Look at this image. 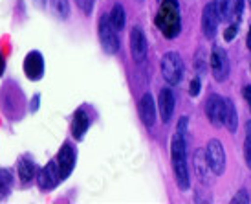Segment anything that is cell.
Segmentation results:
<instances>
[{
    "mask_svg": "<svg viewBox=\"0 0 251 204\" xmlns=\"http://www.w3.org/2000/svg\"><path fill=\"white\" fill-rule=\"evenodd\" d=\"M4 74V56L0 54V76Z\"/></svg>",
    "mask_w": 251,
    "mask_h": 204,
    "instance_id": "34",
    "label": "cell"
},
{
    "mask_svg": "<svg viewBox=\"0 0 251 204\" xmlns=\"http://www.w3.org/2000/svg\"><path fill=\"white\" fill-rule=\"evenodd\" d=\"M205 155H207V162L209 168L215 175H222L226 171V151L220 140H209L207 147H205Z\"/></svg>",
    "mask_w": 251,
    "mask_h": 204,
    "instance_id": "4",
    "label": "cell"
},
{
    "mask_svg": "<svg viewBox=\"0 0 251 204\" xmlns=\"http://www.w3.org/2000/svg\"><path fill=\"white\" fill-rule=\"evenodd\" d=\"M59 180H61V173H59L57 160H50L39 171V176H37V182H39L41 190H53L57 184H59Z\"/></svg>",
    "mask_w": 251,
    "mask_h": 204,
    "instance_id": "7",
    "label": "cell"
},
{
    "mask_svg": "<svg viewBox=\"0 0 251 204\" xmlns=\"http://www.w3.org/2000/svg\"><path fill=\"white\" fill-rule=\"evenodd\" d=\"M244 158L248 168L251 169V120L246 123V142H244Z\"/></svg>",
    "mask_w": 251,
    "mask_h": 204,
    "instance_id": "23",
    "label": "cell"
},
{
    "mask_svg": "<svg viewBox=\"0 0 251 204\" xmlns=\"http://www.w3.org/2000/svg\"><path fill=\"white\" fill-rule=\"evenodd\" d=\"M237 33H238V22H235V24H231L229 28L224 31V39L226 41H233L237 37Z\"/></svg>",
    "mask_w": 251,
    "mask_h": 204,
    "instance_id": "28",
    "label": "cell"
},
{
    "mask_svg": "<svg viewBox=\"0 0 251 204\" xmlns=\"http://www.w3.org/2000/svg\"><path fill=\"white\" fill-rule=\"evenodd\" d=\"M218 15H216V9H215V4L209 2V4H205L202 11V31L205 39H215L216 35V29H218Z\"/></svg>",
    "mask_w": 251,
    "mask_h": 204,
    "instance_id": "11",
    "label": "cell"
},
{
    "mask_svg": "<svg viewBox=\"0 0 251 204\" xmlns=\"http://www.w3.org/2000/svg\"><path fill=\"white\" fill-rule=\"evenodd\" d=\"M246 46L251 52V26H250V31H248V37H246Z\"/></svg>",
    "mask_w": 251,
    "mask_h": 204,
    "instance_id": "33",
    "label": "cell"
},
{
    "mask_svg": "<svg viewBox=\"0 0 251 204\" xmlns=\"http://www.w3.org/2000/svg\"><path fill=\"white\" fill-rule=\"evenodd\" d=\"M160 17L163 19V24H161V29L167 37H175L178 35L180 31V22H178V4L176 2H171V6H165L163 11L160 13Z\"/></svg>",
    "mask_w": 251,
    "mask_h": 204,
    "instance_id": "8",
    "label": "cell"
},
{
    "mask_svg": "<svg viewBox=\"0 0 251 204\" xmlns=\"http://www.w3.org/2000/svg\"><path fill=\"white\" fill-rule=\"evenodd\" d=\"M50 2H51L53 13L59 19H68V15H70V4H68V0H50Z\"/></svg>",
    "mask_w": 251,
    "mask_h": 204,
    "instance_id": "22",
    "label": "cell"
},
{
    "mask_svg": "<svg viewBox=\"0 0 251 204\" xmlns=\"http://www.w3.org/2000/svg\"><path fill=\"white\" fill-rule=\"evenodd\" d=\"M138 113H140L143 125L147 127L154 125V121H156V105H154V99L151 92H147V94L141 96L140 103H138Z\"/></svg>",
    "mask_w": 251,
    "mask_h": 204,
    "instance_id": "12",
    "label": "cell"
},
{
    "mask_svg": "<svg viewBox=\"0 0 251 204\" xmlns=\"http://www.w3.org/2000/svg\"><path fill=\"white\" fill-rule=\"evenodd\" d=\"M39 99H41V96H39V94H37V96H33V99H31V103H33V105H31V113H35L37 109H39Z\"/></svg>",
    "mask_w": 251,
    "mask_h": 204,
    "instance_id": "32",
    "label": "cell"
},
{
    "mask_svg": "<svg viewBox=\"0 0 251 204\" xmlns=\"http://www.w3.org/2000/svg\"><path fill=\"white\" fill-rule=\"evenodd\" d=\"M171 160H173V171L175 178L181 191L191 188V175L187 168V142L180 134H175L171 140Z\"/></svg>",
    "mask_w": 251,
    "mask_h": 204,
    "instance_id": "1",
    "label": "cell"
},
{
    "mask_svg": "<svg viewBox=\"0 0 251 204\" xmlns=\"http://www.w3.org/2000/svg\"><path fill=\"white\" fill-rule=\"evenodd\" d=\"M88 125H90L88 116L84 114L83 109H79L75 114V118H74V133H75L77 138H83V133L88 129Z\"/></svg>",
    "mask_w": 251,
    "mask_h": 204,
    "instance_id": "19",
    "label": "cell"
},
{
    "mask_svg": "<svg viewBox=\"0 0 251 204\" xmlns=\"http://www.w3.org/2000/svg\"><path fill=\"white\" fill-rule=\"evenodd\" d=\"M224 125L229 129L231 133H235L237 131V125H238V114H237V109H235V103L231 101V99L226 98V114H224Z\"/></svg>",
    "mask_w": 251,
    "mask_h": 204,
    "instance_id": "17",
    "label": "cell"
},
{
    "mask_svg": "<svg viewBox=\"0 0 251 204\" xmlns=\"http://www.w3.org/2000/svg\"><path fill=\"white\" fill-rule=\"evenodd\" d=\"M242 96H244L246 103H248V105H250V109H251V85H248V87H244V88H242Z\"/></svg>",
    "mask_w": 251,
    "mask_h": 204,
    "instance_id": "31",
    "label": "cell"
},
{
    "mask_svg": "<svg viewBox=\"0 0 251 204\" xmlns=\"http://www.w3.org/2000/svg\"><path fill=\"white\" fill-rule=\"evenodd\" d=\"M19 176H21L22 184H28L35 178V162L31 158L22 156L19 160Z\"/></svg>",
    "mask_w": 251,
    "mask_h": 204,
    "instance_id": "16",
    "label": "cell"
},
{
    "mask_svg": "<svg viewBox=\"0 0 251 204\" xmlns=\"http://www.w3.org/2000/svg\"><path fill=\"white\" fill-rule=\"evenodd\" d=\"M99 41H101V48L105 50V54L108 56H114L119 52L118 33L108 21V15H101V19H99Z\"/></svg>",
    "mask_w": 251,
    "mask_h": 204,
    "instance_id": "3",
    "label": "cell"
},
{
    "mask_svg": "<svg viewBox=\"0 0 251 204\" xmlns=\"http://www.w3.org/2000/svg\"><path fill=\"white\" fill-rule=\"evenodd\" d=\"M189 94H191L193 98L200 94V79H198V78H195L193 81H191V87H189Z\"/></svg>",
    "mask_w": 251,
    "mask_h": 204,
    "instance_id": "30",
    "label": "cell"
},
{
    "mask_svg": "<svg viewBox=\"0 0 251 204\" xmlns=\"http://www.w3.org/2000/svg\"><path fill=\"white\" fill-rule=\"evenodd\" d=\"M250 7H251V0H250Z\"/></svg>",
    "mask_w": 251,
    "mask_h": 204,
    "instance_id": "36",
    "label": "cell"
},
{
    "mask_svg": "<svg viewBox=\"0 0 251 204\" xmlns=\"http://www.w3.org/2000/svg\"><path fill=\"white\" fill-rule=\"evenodd\" d=\"M187 125H189V118L187 116H181L180 121H178V127H176V134H180L185 142H187Z\"/></svg>",
    "mask_w": 251,
    "mask_h": 204,
    "instance_id": "25",
    "label": "cell"
},
{
    "mask_svg": "<svg viewBox=\"0 0 251 204\" xmlns=\"http://www.w3.org/2000/svg\"><path fill=\"white\" fill-rule=\"evenodd\" d=\"M11 184H13V176L9 173V169H0V197H6L11 191Z\"/></svg>",
    "mask_w": 251,
    "mask_h": 204,
    "instance_id": "21",
    "label": "cell"
},
{
    "mask_svg": "<svg viewBox=\"0 0 251 204\" xmlns=\"http://www.w3.org/2000/svg\"><path fill=\"white\" fill-rule=\"evenodd\" d=\"M37 2H39V4H44V2H46V0H37Z\"/></svg>",
    "mask_w": 251,
    "mask_h": 204,
    "instance_id": "35",
    "label": "cell"
},
{
    "mask_svg": "<svg viewBox=\"0 0 251 204\" xmlns=\"http://www.w3.org/2000/svg\"><path fill=\"white\" fill-rule=\"evenodd\" d=\"M205 114L209 118L211 125H224V114H226V98L218 94H211L205 101Z\"/></svg>",
    "mask_w": 251,
    "mask_h": 204,
    "instance_id": "6",
    "label": "cell"
},
{
    "mask_svg": "<svg viewBox=\"0 0 251 204\" xmlns=\"http://www.w3.org/2000/svg\"><path fill=\"white\" fill-rule=\"evenodd\" d=\"M147 50H149V44H147V37L143 33V29L140 26H134L132 31H130V52H132V57L136 63L145 61Z\"/></svg>",
    "mask_w": 251,
    "mask_h": 204,
    "instance_id": "10",
    "label": "cell"
},
{
    "mask_svg": "<svg viewBox=\"0 0 251 204\" xmlns=\"http://www.w3.org/2000/svg\"><path fill=\"white\" fill-rule=\"evenodd\" d=\"M77 7L83 11L84 15H90L92 9H94V4H96V0H75Z\"/></svg>",
    "mask_w": 251,
    "mask_h": 204,
    "instance_id": "26",
    "label": "cell"
},
{
    "mask_svg": "<svg viewBox=\"0 0 251 204\" xmlns=\"http://www.w3.org/2000/svg\"><path fill=\"white\" fill-rule=\"evenodd\" d=\"M193 166H195V171L198 178L202 180V182H207V176H209V162H207V155H205V149L200 147L195 151V155H193Z\"/></svg>",
    "mask_w": 251,
    "mask_h": 204,
    "instance_id": "14",
    "label": "cell"
},
{
    "mask_svg": "<svg viewBox=\"0 0 251 204\" xmlns=\"http://www.w3.org/2000/svg\"><path fill=\"white\" fill-rule=\"evenodd\" d=\"M108 21L114 26V29H118V31L125 28V9H123L121 4H116V6L112 7L110 15H108Z\"/></svg>",
    "mask_w": 251,
    "mask_h": 204,
    "instance_id": "18",
    "label": "cell"
},
{
    "mask_svg": "<svg viewBox=\"0 0 251 204\" xmlns=\"http://www.w3.org/2000/svg\"><path fill=\"white\" fill-rule=\"evenodd\" d=\"M211 70L216 81H226L229 76V57L220 46H213L211 50Z\"/></svg>",
    "mask_w": 251,
    "mask_h": 204,
    "instance_id": "5",
    "label": "cell"
},
{
    "mask_svg": "<svg viewBox=\"0 0 251 204\" xmlns=\"http://www.w3.org/2000/svg\"><path fill=\"white\" fill-rule=\"evenodd\" d=\"M57 166H59L61 180L66 178L74 171V166H75V149L72 147L70 142H64V146L59 151V155H57Z\"/></svg>",
    "mask_w": 251,
    "mask_h": 204,
    "instance_id": "9",
    "label": "cell"
},
{
    "mask_svg": "<svg viewBox=\"0 0 251 204\" xmlns=\"http://www.w3.org/2000/svg\"><path fill=\"white\" fill-rule=\"evenodd\" d=\"M161 74L169 85H178L183 78V61L180 54L167 52L161 57Z\"/></svg>",
    "mask_w": 251,
    "mask_h": 204,
    "instance_id": "2",
    "label": "cell"
},
{
    "mask_svg": "<svg viewBox=\"0 0 251 204\" xmlns=\"http://www.w3.org/2000/svg\"><path fill=\"white\" fill-rule=\"evenodd\" d=\"M138 2H143V0H138Z\"/></svg>",
    "mask_w": 251,
    "mask_h": 204,
    "instance_id": "37",
    "label": "cell"
},
{
    "mask_svg": "<svg viewBox=\"0 0 251 204\" xmlns=\"http://www.w3.org/2000/svg\"><path fill=\"white\" fill-rule=\"evenodd\" d=\"M195 68L198 74H203V72L207 70V63H205V57H203V52L202 50H198L195 56Z\"/></svg>",
    "mask_w": 251,
    "mask_h": 204,
    "instance_id": "24",
    "label": "cell"
},
{
    "mask_svg": "<svg viewBox=\"0 0 251 204\" xmlns=\"http://www.w3.org/2000/svg\"><path fill=\"white\" fill-rule=\"evenodd\" d=\"M158 109H160L161 121L167 123L175 113V96H173L171 88H161L160 96H158Z\"/></svg>",
    "mask_w": 251,
    "mask_h": 204,
    "instance_id": "13",
    "label": "cell"
},
{
    "mask_svg": "<svg viewBox=\"0 0 251 204\" xmlns=\"http://www.w3.org/2000/svg\"><path fill=\"white\" fill-rule=\"evenodd\" d=\"M26 76L31 79H39L44 72V61L41 59V54L39 52H31L28 57H26Z\"/></svg>",
    "mask_w": 251,
    "mask_h": 204,
    "instance_id": "15",
    "label": "cell"
},
{
    "mask_svg": "<svg viewBox=\"0 0 251 204\" xmlns=\"http://www.w3.org/2000/svg\"><path fill=\"white\" fill-rule=\"evenodd\" d=\"M242 9H244V0H235L233 6H231V15L238 21L242 17Z\"/></svg>",
    "mask_w": 251,
    "mask_h": 204,
    "instance_id": "27",
    "label": "cell"
},
{
    "mask_svg": "<svg viewBox=\"0 0 251 204\" xmlns=\"http://www.w3.org/2000/svg\"><path fill=\"white\" fill-rule=\"evenodd\" d=\"M213 4H215L216 15H218V21H220V22L229 21L233 0H213Z\"/></svg>",
    "mask_w": 251,
    "mask_h": 204,
    "instance_id": "20",
    "label": "cell"
},
{
    "mask_svg": "<svg viewBox=\"0 0 251 204\" xmlns=\"http://www.w3.org/2000/svg\"><path fill=\"white\" fill-rule=\"evenodd\" d=\"M231 203H235V204H237V203H244V204H248V203H250V197H248V193H246L244 190H240L237 195H235V197L231 199Z\"/></svg>",
    "mask_w": 251,
    "mask_h": 204,
    "instance_id": "29",
    "label": "cell"
}]
</instances>
